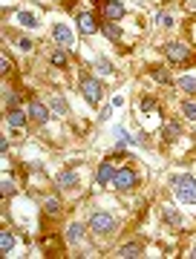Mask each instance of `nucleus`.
<instances>
[{
	"instance_id": "nucleus-9",
	"label": "nucleus",
	"mask_w": 196,
	"mask_h": 259,
	"mask_svg": "<svg viewBox=\"0 0 196 259\" xmlns=\"http://www.w3.org/2000/svg\"><path fill=\"white\" fill-rule=\"evenodd\" d=\"M6 121H9V127L23 130V127H26V112H20V107H15V110H9V112H6Z\"/></svg>"
},
{
	"instance_id": "nucleus-35",
	"label": "nucleus",
	"mask_w": 196,
	"mask_h": 259,
	"mask_svg": "<svg viewBox=\"0 0 196 259\" xmlns=\"http://www.w3.org/2000/svg\"><path fill=\"white\" fill-rule=\"evenodd\" d=\"M191 257H194V259H196V245H194V251H191Z\"/></svg>"
},
{
	"instance_id": "nucleus-31",
	"label": "nucleus",
	"mask_w": 196,
	"mask_h": 259,
	"mask_svg": "<svg viewBox=\"0 0 196 259\" xmlns=\"http://www.w3.org/2000/svg\"><path fill=\"white\" fill-rule=\"evenodd\" d=\"M141 110H144V112H153V110H156V101H153V98H144V101H141Z\"/></svg>"
},
{
	"instance_id": "nucleus-3",
	"label": "nucleus",
	"mask_w": 196,
	"mask_h": 259,
	"mask_svg": "<svg viewBox=\"0 0 196 259\" xmlns=\"http://www.w3.org/2000/svg\"><path fill=\"white\" fill-rule=\"evenodd\" d=\"M113 187H116V190H130V187H136V173H133L130 167L116 170V176H113Z\"/></svg>"
},
{
	"instance_id": "nucleus-23",
	"label": "nucleus",
	"mask_w": 196,
	"mask_h": 259,
	"mask_svg": "<svg viewBox=\"0 0 196 259\" xmlns=\"http://www.w3.org/2000/svg\"><path fill=\"white\" fill-rule=\"evenodd\" d=\"M113 135H116V141H118V147H124V144H133V138L127 135V130L121 127H113Z\"/></svg>"
},
{
	"instance_id": "nucleus-26",
	"label": "nucleus",
	"mask_w": 196,
	"mask_h": 259,
	"mask_svg": "<svg viewBox=\"0 0 196 259\" xmlns=\"http://www.w3.org/2000/svg\"><path fill=\"white\" fill-rule=\"evenodd\" d=\"M52 64H55V66H66V52H64V49L52 52Z\"/></svg>"
},
{
	"instance_id": "nucleus-5",
	"label": "nucleus",
	"mask_w": 196,
	"mask_h": 259,
	"mask_svg": "<svg viewBox=\"0 0 196 259\" xmlns=\"http://www.w3.org/2000/svg\"><path fill=\"white\" fill-rule=\"evenodd\" d=\"M164 52H167V58H170V61H176V64H179V61H188V55H191V52H188V46H185V43H176V40H173V43H167V46H164Z\"/></svg>"
},
{
	"instance_id": "nucleus-13",
	"label": "nucleus",
	"mask_w": 196,
	"mask_h": 259,
	"mask_svg": "<svg viewBox=\"0 0 196 259\" xmlns=\"http://www.w3.org/2000/svg\"><path fill=\"white\" fill-rule=\"evenodd\" d=\"M15 23H20L26 29H35L38 26V18H35L32 12H15Z\"/></svg>"
},
{
	"instance_id": "nucleus-11",
	"label": "nucleus",
	"mask_w": 196,
	"mask_h": 259,
	"mask_svg": "<svg viewBox=\"0 0 196 259\" xmlns=\"http://www.w3.org/2000/svg\"><path fill=\"white\" fill-rule=\"evenodd\" d=\"M116 257H121V259L141 257V242H127V245H121V248L116 251Z\"/></svg>"
},
{
	"instance_id": "nucleus-25",
	"label": "nucleus",
	"mask_w": 196,
	"mask_h": 259,
	"mask_svg": "<svg viewBox=\"0 0 196 259\" xmlns=\"http://www.w3.org/2000/svg\"><path fill=\"white\" fill-rule=\"evenodd\" d=\"M58 115H66V104H64V98H52V104H49Z\"/></svg>"
},
{
	"instance_id": "nucleus-2",
	"label": "nucleus",
	"mask_w": 196,
	"mask_h": 259,
	"mask_svg": "<svg viewBox=\"0 0 196 259\" xmlns=\"http://www.w3.org/2000/svg\"><path fill=\"white\" fill-rule=\"evenodd\" d=\"M90 230H96V233H113V230H116V219H113L110 213H104V210H93V216H90Z\"/></svg>"
},
{
	"instance_id": "nucleus-27",
	"label": "nucleus",
	"mask_w": 196,
	"mask_h": 259,
	"mask_svg": "<svg viewBox=\"0 0 196 259\" xmlns=\"http://www.w3.org/2000/svg\"><path fill=\"white\" fill-rule=\"evenodd\" d=\"M0 66H3V69H0V72H3V75H9V72H12V58H9V55H6V52H3V55H0Z\"/></svg>"
},
{
	"instance_id": "nucleus-22",
	"label": "nucleus",
	"mask_w": 196,
	"mask_h": 259,
	"mask_svg": "<svg viewBox=\"0 0 196 259\" xmlns=\"http://www.w3.org/2000/svg\"><path fill=\"white\" fill-rule=\"evenodd\" d=\"M179 90H185V92H191V95H196V78H191V75L179 78Z\"/></svg>"
},
{
	"instance_id": "nucleus-16",
	"label": "nucleus",
	"mask_w": 196,
	"mask_h": 259,
	"mask_svg": "<svg viewBox=\"0 0 196 259\" xmlns=\"http://www.w3.org/2000/svg\"><path fill=\"white\" fill-rule=\"evenodd\" d=\"M81 239H84V227L81 225H69V230H66V242H69V245H78Z\"/></svg>"
},
{
	"instance_id": "nucleus-18",
	"label": "nucleus",
	"mask_w": 196,
	"mask_h": 259,
	"mask_svg": "<svg viewBox=\"0 0 196 259\" xmlns=\"http://www.w3.org/2000/svg\"><path fill=\"white\" fill-rule=\"evenodd\" d=\"M150 78H153L156 84H170V75L164 72L162 66H153V69H150Z\"/></svg>"
},
{
	"instance_id": "nucleus-30",
	"label": "nucleus",
	"mask_w": 196,
	"mask_h": 259,
	"mask_svg": "<svg viewBox=\"0 0 196 259\" xmlns=\"http://www.w3.org/2000/svg\"><path fill=\"white\" fill-rule=\"evenodd\" d=\"M98 69H101L104 75H113V64H110L107 58H98Z\"/></svg>"
},
{
	"instance_id": "nucleus-10",
	"label": "nucleus",
	"mask_w": 196,
	"mask_h": 259,
	"mask_svg": "<svg viewBox=\"0 0 196 259\" xmlns=\"http://www.w3.org/2000/svg\"><path fill=\"white\" fill-rule=\"evenodd\" d=\"M78 29H81V32H84V35H93V32H96V29H98L96 18H93L90 12H81V15H78Z\"/></svg>"
},
{
	"instance_id": "nucleus-20",
	"label": "nucleus",
	"mask_w": 196,
	"mask_h": 259,
	"mask_svg": "<svg viewBox=\"0 0 196 259\" xmlns=\"http://www.w3.org/2000/svg\"><path fill=\"white\" fill-rule=\"evenodd\" d=\"M179 132H182V130H179V121H170V124L164 127V141H176Z\"/></svg>"
},
{
	"instance_id": "nucleus-12",
	"label": "nucleus",
	"mask_w": 196,
	"mask_h": 259,
	"mask_svg": "<svg viewBox=\"0 0 196 259\" xmlns=\"http://www.w3.org/2000/svg\"><path fill=\"white\" fill-rule=\"evenodd\" d=\"M113 176H116V167H113V164L110 162H101V167H98V185H110V182H113Z\"/></svg>"
},
{
	"instance_id": "nucleus-28",
	"label": "nucleus",
	"mask_w": 196,
	"mask_h": 259,
	"mask_svg": "<svg viewBox=\"0 0 196 259\" xmlns=\"http://www.w3.org/2000/svg\"><path fill=\"white\" fill-rule=\"evenodd\" d=\"M46 213H49V216H58V213H61V204H58L55 199H49V202H46Z\"/></svg>"
},
{
	"instance_id": "nucleus-32",
	"label": "nucleus",
	"mask_w": 196,
	"mask_h": 259,
	"mask_svg": "<svg viewBox=\"0 0 196 259\" xmlns=\"http://www.w3.org/2000/svg\"><path fill=\"white\" fill-rule=\"evenodd\" d=\"M18 46H20L23 52H29V49H32V46H35V43H32V40H29V37H18Z\"/></svg>"
},
{
	"instance_id": "nucleus-34",
	"label": "nucleus",
	"mask_w": 196,
	"mask_h": 259,
	"mask_svg": "<svg viewBox=\"0 0 196 259\" xmlns=\"http://www.w3.org/2000/svg\"><path fill=\"white\" fill-rule=\"evenodd\" d=\"M110 115H113V107H104V110H101V121H107Z\"/></svg>"
},
{
	"instance_id": "nucleus-6",
	"label": "nucleus",
	"mask_w": 196,
	"mask_h": 259,
	"mask_svg": "<svg viewBox=\"0 0 196 259\" xmlns=\"http://www.w3.org/2000/svg\"><path fill=\"white\" fill-rule=\"evenodd\" d=\"M52 35H55V40H58L61 46H75V37H72V32H69L66 23H55V26H52Z\"/></svg>"
},
{
	"instance_id": "nucleus-7",
	"label": "nucleus",
	"mask_w": 196,
	"mask_h": 259,
	"mask_svg": "<svg viewBox=\"0 0 196 259\" xmlns=\"http://www.w3.org/2000/svg\"><path fill=\"white\" fill-rule=\"evenodd\" d=\"M29 115H32L38 124H46V121H49V107L40 104V101H32V104H29Z\"/></svg>"
},
{
	"instance_id": "nucleus-36",
	"label": "nucleus",
	"mask_w": 196,
	"mask_h": 259,
	"mask_svg": "<svg viewBox=\"0 0 196 259\" xmlns=\"http://www.w3.org/2000/svg\"><path fill=\"white\" fill-rule=\"evenodd\" d=\"M43 3H49V0H43Z\"/></svg>"
},
{
	"instance_id": "nucleus-17",
	"label": "nucleus",
	"mask_w": 196,
	"mask_h": 259,
	"mask_svg": "<svg viewBox=\"0 0 196 259\" xmlns=\"http://www.w3.org/2000/svg\"><path fill=\"white\" fill-rule=\"evenodd\" d=\"M162 216H164V222H167V225H173V227L182 225V213H176L173 207H162Z\"/></svg>"
},
{
	"instance_id": "nucleus-21",
	"label": "nucleus",
	"mask_w": 196,
	"mask_h": 259,
	"mask_svg": "<svg viewBox=\"0 0 196 259\" xmlns=\"http://www.w3.org/2000/svg\"><path fill=\"white\" fill-rule=\"evenodd\" d=\"M101 29H104V35H107L110 40H121V29H118L116 23H110V20H107V23H104Z\"/></svg>"
},
{
	"instance_id": "nucleus-33",
	"label": "nucleus",
	"mask_w": 196,
	"mask_h": 259,
	"mask_svg": "<svg viewBox=\"0 0 196 259\" xmlns=\"http://www.w3.org/2000/svg\"><path fill=\"white\" fill-rule=\"evenodd\" d=\"M156 23H162V26H173V18H170V15H156Z\"/></svg>"
},
{
	"instance_id": "nucleus-8",
	"label": "nucleus",
	"mask_w": 196,
	"mask_h": 259,
	"mask_svg": "<svg viewBox=\"0 0 196 259\" xmlns=\"http://www.w3.org/2000/svg\"><path fill=\"white\" fill-rule=\"evenodd\" d=\"M104 15H107V20H121L124 18V6L118 0H107L104 3Z\"/></svg>"
},
{
	"instance_id": "nucleus-24",
	"label": "nucleus",
	"mask_w": 196,
	"mask_h": 259,
	"mask_svg": "<svg viewBox=\"0 0 196 259\" xmlns=\"http://www.w3.org/2000/svg\"><path fill=\"white\" fill-rule=\"evenodd\" d=\"M182 112H185L191 121H196V104H191V101H182Z\"/></svg>"
},
{
	"instance_id": "nucleus-1",
	"label": "nucleus",
	"mask_w": 196,
	"mask_h": 259,
	"mask_svg": "<svg viewBox=\"0 0 196 259\" xmlns=\"http://www.w3.org/2000/svg\"><path fill=\"white\" fill-rule=\"evenodd\" d=\"M173 193L185 204H196V179L194 176H173Z\"/></svg>"
},
{
	"instance_id": "nucleus-14",
	"label": "nucleus",
	"mask_w": 196,
	"mask_h": 259,
	"mask_svg": "<svg viewBox=\"0 0 196 259\" xmlns=\"http://www.w3.org/2000/svg\"><path fill=\"white\" fill-rule=\"evenodd\" d=\"M75 185H78V173L75 170H66V173L58 176V187H75Z\"/></svg>"
},
{
	"instance_id": "nucleus-19",
	"label": "nucleus",
	"mask_w": 196,
	"mask_h": 259,
	"mask_svg": "<svg viewBox=\"0 0 196 259\" xmlns=\"http://www.w3.org/2000/svg\"><path fill=\"white\" fill-rule=\"evenodd\" d=\"M3 104L9 110H15V107H20V98L15 95V90H3Z\"/></svg>"
},
{
	"instance_id": "nucleus-15",
	"label": "nucleus",
	"mask_w": 196,
	"mask_h": 259,
	"mask_svg": "<svg viewBox=\"0 0 196 259\" xmlns=\"http://www.w3.org/2000/svg\"><path fill=\"white\" fill-rule=\"evenodd\" d=\"M12 248H15V236H12V230H3L0 233V254H12Z\"/></svg>"
},
{
	"instance_id": "nucleus-4",
	"label": "nucleus",
	"mask_w": 196,
	"mask_h": 259,
	"mask_svg": "<svg viewBox=\"0 0 196 259\" xmlns=\"http://www.w3.org/2000/svg\"><path fill=\"white\" fill-rule=\"evenodd\" d=\"M101 92L104 90H101V84H98L96 78H84L81 81V95L87 98V104H98L101 101Z\"/></svg>"
},
{
	"instance_id": "nucleus-29",
	"label": "nucleus",
	"mask_w": 196,
	"mask_h": 259,
	"mask_svg": "<svg viewBox=\"0 0 196 259\" xmlns=\"http://www.w3.org/2000/svg\"><path fill=\"white\" fill-rule=\"evenodd\" d=\"M0 190H3L6 199H9V196L15 193V182H12V179H3V187H0Z\"/></svg>"
}]
</instances>
